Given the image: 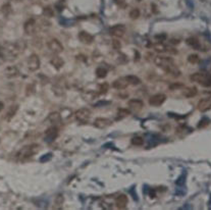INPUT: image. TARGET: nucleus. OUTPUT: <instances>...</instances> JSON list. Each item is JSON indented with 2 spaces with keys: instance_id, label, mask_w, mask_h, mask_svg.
<instances>
[{
  "instance_id": "nucleus-1",
  "label": "nucleus",
  "mask_w": 211,
  "mask_h": 210,
  "mask_svg": "<svg viewBox=\"0 0 211 210\" xmlns=\"http://www.w3.org/2000/svg\"><path fill=\"white\" fill-rule=\"evenodd\" d=\"M25 43L23 42H13V43H5L3 48H1V53L6 60H15L25 49Z\"/></svg>"
},
{
  "instance_id": "nucleus-2",
  "label": "nucleus",
  "mask_w": 211,
  "mask_h": 210,
  "mask_svg": "<svg viewBox=\"0 0 211 210\" xmlns=\"http://www.w3.org/2000/svg\"><path fill=\"white\" fill-rule=\"evenodd\" d=\"M40 149H41V146L39 144H30V145L23 147L19 151L18 154H16V158H18L19 161L25 162V161L29 160L30 158H32L34 155H36L40 151Z\"/></svg>"
},
{
  "instance_id": "nucleus-3",
  "label": "nucleus",
  "mask_w": 211,
  "mask_h": 210,
  "mask_svg": "<svg viewBox=\"0 0 211 210\" xmlns=\"http://www.w3.org/2000/svg\"><path fill=\"white\" fill-rule=\"evenodd\" d=\"M190 80L194 83H198L203 87H210L211 86V75L202 73H195L190 77Z\"/></svg>"
},
{
  "instance_id": "nucleus-4",
  "label": "nucleus",
  "mask_w": 211,
  "mask_h": 210,
  "mask_svg": "<svg viewBox=\"0 0 211 210\" xmlns=\"http://www.w3.org/2000/svg\"><path fill=\"white\" fill-rule=\"evenodd\" d=\"M154 63L157 65V66L161 67L163 71H165L166 68L169 67L171 65L175 64V62H173V60H172V58L166 57V56H161V55H159V56H156L154 58Z\"/></svg>"
},
{
  "instance_id": "nucleus-5",
  "label": "nucleus",
  "mask_w": 211,
  "mask_h": 210,
  "mask_svg": "<svg viewBox=\"0 0 211 210\" xmlns=\"http://www.w3.org/2000/svg\"><path fill=\"white\" fill-rule=\"evenodd\" d=\"M47 47H48V49L54 54H58L63 51V45L61 44L60 41L55 39V38H52V39L48 40V42H47Z\"/></svg>"
},
{
  "instance_id": "nucleus-6",
  "label": "nucleus",
  "mask_w": 211,
  "mask_h": 210,
  "mask_svg": "<svg viewBox=\"0 0 211 210\" xmlns=\"http://www.w3.org/2000/svg\"><path fill=\"white\" fill-rule=\"evenodd\" d=\"M91 118V111L88 108H81L74 112V118L81 123L87 122Z\"/></svg>"
},
{
  "instance_id": "nucleus-7",
  "label": "nucleus",
  "mask_w": 211,
  "mask_h": 210,
  "mask_svg": "<svg viewBox=\"0 0 211 210\" xmlns=\"http://www.w3.org/2000/svg\"><path fill=\"white\" fill-rule=\"evenodd\" d=\"M40 58L37 54H31L28 58V70L30 71H36L40 68Z\"/></svg>"
},
{
  "instance_id": "nucleus-8",
  "label": "nucleus",
  "mask_w": 211,
  "mask_h": 210,
  "mask_svg": "<svg viewBox=\"0 0 211 210\" xmlns=\"http://www.w3.org/2000/svg\"><path fill=\"white\" fill-rule=\"evenodd\" d=\"M58 128L57 126H51L44 134V140L47 143H52L54 140L58 137Z\"/></svg>"
},
{
  "instance_id": "nucleus-9",
  "label": "nucleus",
  "mask_w": 211,
  "mask_h": 210,
  "mask_svg": "<svg viewBox=\"0 0 211 210\" xmlns=\"http://www.w3.org/2000/svg\"><path fill=\"white\" fill-rule=\"evenodd\" d=\"M108 32H109L111 36H113L115 38H121L125 33V27L124 25H120H120L112 26L109 28Z\"/></svg>"
},
{
  "instance_id": "nucleus-10",
  "label": "nucleus",
  "mask_w": 211,
  "mask_h": 210,
  "mask_svg": "<svg viewBox=\"0 0 211 210\" xmlns=\"http://www.w3.org/2000/svg\"><path fill=\"white\" fill-rule=\"evenodd\" d=\"M154 49L156 52H159V53H171V54H176L178 53V51H176L175 48H172V47H169L167 45H165L164 43L162 42H159L157 44H155L154 45Z\"/></svg>"
},
{
  "instance_id": "nucleus-11",
  "label": "nucleus",
  "mask_w": 211,
  "mask_h": 210,
  "mask_svg": "<svg viewBox=\"0 0 211 210\" xmlns=\"http://www.w3.org/2000/svg\"><path fill=\"white\" fill-rule=\"evenodd\" d=\"M36 27H37L36 26V19L31 18L25 23V25H23V30H25V33L27 34V35L32 36V35H34V33H35Z\"/></svg>"
},
{
  "instance_id": "nucleus-12",
  "label": "nucleus",
  "mask_w": 211,
  "mask_h": 210,
  "mask_svg": "<svg viewBox=\"0 0 211 210\" xmlns=\"http://www.w3.org/2000/svg\"><path fill=\"white\" fill-rule=\"evenodd\" d=\"M3 75H4V77L8 78V79L16 78L19 75V71L15 65H8V66H6L4 68V71H3Z\"/></svg>"
},
{
  "instance_id": "nucleus-13",
  "label": "nucleus",
  "mask_w": 211,
  "mask_h": 210,
  "mask_svg": "<svg viewBox=\"0 0 211 210\" xmlns=\"http://www.w3.org/2000/svg\"><path fill=\"white\" fill-rule=\"evenodd\" d=\"M165 100H166L165 94H156V95H153L149 99V104L152 106H160L165 102Z\"/></svg>"
},
{
  "instance_id": "nucleus-14",
  "label": "nucleus",
  "mask_w": 211,
  "mask_h": 210,
  "mask_svg": "<svg viewBox=\"0 0 211 210\" xmlns=\"http://www.w3.org/2000/svg\"><path fill=\"white\" fill-rule=\"evenodd\" d=\"M128 106L130 107L131 111L133 112H139L144 107V103L140 99H132L128 102Z\"/></svg>"
},
{
  "instance_id": "nucleus-15",
  "label": "nucleus",
  "mask_w": 211,
  "mask_h": 210,
  "mask_svg": "<svg viewBox=\"0 0 211 210\" xmlns=\"http://www.w3.org/2000/svg\"><path fill=\"white\" fill-rule=\"evenodd\" d=\"M197 108L200 112H206L208 110L211 109V99L210 98H204L201 99L198 102V105H197Z\"/></svg>"
},
{
  "instance_id": "nucleus-16",
  "label": "nucleus",
  "mask_w": 211,
  "mask_h": 210,
  "mask_svg": "<svg viewBox=\"0 0 211 210\" xmlns=\"http://www.w3.org/2000/svg\"><path fill=\"white\" fill-rule=\"evenodd\" d=\"M79 40L81 41L82 43L84 44H87V45H89V44H92L94 41V37L89 34L88 32H85V31H82V32L79 33Z\"/></svg>"
},
{
  "instance_id": "nucleus-17",
  "label": "nucleus",
  "mask_w": 211,
  "mask_h": 210,
  "mask_svg": "<svg viewBox=\"0 0 211 210\" xmlns=\"http://www.w3.org/2000/svg\"><path fill=\"white\" fill-rule=\"evenodd\" d=\"M128 202H129L128 196L124 195V194H121V195L118 196V197L116 198V200H115V205H116V207L118 209H124L125 207H127Z\"/></svg>"
},
{
  "instance_id": "nucleus-18",
  "label": "nucleus",
  "mask_w": 211,
  "mask_h": 210,
  "mask_svg": "<svg viewBox=\"0 0 211 210\" xmlns=\"http://www.w3.org/2000/svg\"><path fill=\"white\" fill-rule=\"evenodd\" d=\"M128 86H129V83L124 78H120L112 83V87L116 89V90H124V89L128 88Z\"/></svg>"
},
{
  "instance_id": "nucleus-19",
  "label": "nucleus",
  "mask_w": 211,
  "mask_h": 210,
  "mask_svg": "<svg viewBox=\"0 0 211 210\" xmlns=\"http://www.w3.org/2000/svg\"><path fill=\"white\" fill-rule=\"evenodd\" d=\"M111 122L107 118H98L94 120V126H96L97 129H105L107 126H110Z\"/></svg>"
},
{
  "instance_id": "nucleus-20",
  "label": "nucleus",
  "mask_w": 211,
  "mask_h": 210,
  "mask_svg": "<svg viewBox=\"0 0 211 210\" xmlns=\"http://www.w3.org/2000/svg\"><path fill=\"white\" fill-rule=\"evenodd\" d=\"M50 63L52 66H54V68H56V70H60V68L64 65V60H63V58H61L60 56L55 55V56H53L50 59Z\"/></svg>"
},
{
  "instance_id": "nucleus-21",
  "label": "nucleus",
  "mask_w": 211,
  "mask_h": 210,
  "mask_svg": "<svg viewBox=\"0 0 211 210\" xmlns=\"http://www.w3.org/2000/svg\"><path fill=\"white\" fill-rule=\"evenodd\" d=\"M187 45H189L190 47L194 48V49H200L201 48V44H200V41L198 38L196 37H190L186 40Z\"/></svg>"
},
{
  "instance_id": "nucleus-22",
  "label": "nucleus",
  "mask_w": 211,
  "mask_h": 210,
  "mask_svg": "<svg viewBox=\"0 0 211 210\" xmlns=\"http://www.w3.org/2000/svg\"><path fill=\"white\" fill-rule=\"evenodd\" d=\"M197 93H198V90H197L196 87H189V88H186L185 90L183 91V94L185 97L187 98H192V97H195L197 95Z\"/></svg>"
},
{
  "instance_id": "nucleus-23",
  "label": "nucleus",
  "mask_w": 211,
  "mask_h": 210,
  "mask_svg": "<svg viewBox=\"0 0 211 210\" xmlns=\"http://www.w3.org/2000/svg\"><path fill=\"white\" fill-rule=\"evenodd\" d=\"M48 120L51 123H54V125H57L61 122V115L59 112H51L50 114L48 115Z\"/></svg>"
},
{
  "instance_id": "nucleus-24",
  "label": "nucleus",
  "mask_w": 211,
  "mask_h": 210,
  "mask_svg": "<svg viewBox=\"0 0 211 210\" xmlns=\"http://www.w3.org/2000/svg\"><path fill=\"white\" fill-rule=\"evenodd\" d=\"M18 110H19V105H11L10 107L8 108L7 110V112H6V114H5V118L7 119V120H10L11 119L13 116H15L16 114V112H18Z\"/></svg>"
},
{
  "instance_id": "nucleus-25",
  "label": "nucleus",
  "mask_w": 211,
  "mask_h": 210,
  "mask_svg": "<svg viewBox=\"0 0 211 210\" xmlns=\"http://www.w3.org/2000/svg\"><path fill=\"white\" fill-rule=\"evenodd\" d=\"M124 79L127 80V82L129 83V85H133V86H138L141 84V79L138 78L137 75H130L124 77Z\"/></svg>"
},
{
  "instance_id": "nucleus-26",
  "label": "nucleus",
  "mask_w": 211,
  "mask_h": 210,
  "mask_svg": "<svg viewBox=\"0 0 211 210\" xmlns=\"http://www.w3.org/2000/svg\"><path fill=\"white\" fill-rule=\"evenodd\" d=\"M131 111L129 109H124V108H120L117 110V119L124 118L125 116L130 115Z\"/></svg>"
},
{
  "instance_id": "nucleus-27",
  "label": "nucleus",
  "mask_w": 211,
  "mask_h": 210,
  "mask_svg": "<svg viewBox=\"0 0 211 210\" xmlns=\"http://www.w3.org/2000/svg\"><path fill=\"white\" fill-rule=\"evenodd\" d=\"M96 75H97V78H99V79H104L107 75V70L102 66L98 67L96 70Z\"/></svg>"
},
{
  "instance_id": "nucleus-28",
  "label": "nucleus",
  "mask_w": 211,
  "mask_h": 210,
  "mask_svg": "<svg viewBox=\"0 0 211 210\" xmlns=\"http://www.w3.org/2000/svg\"><path fill=\"white\" fill-rule=\"evenodd\" d=\"M188 61L190 63H192V64H196V63H198L199 61H200V57H199V55L198 54H190L189 56H188Z\"/></svg>"
},
{
  "instance_id": "nucleus-29",
  "label": "nucleus",
  "mask_w": 211,
  "mask_h": 210,
  "mask_svg": "<svg viewBox=\"0 0 211 210\" xmlns=\"http://www.w3.org/2000/svg\"><path fill=\"white\" fill-rule=\"evenodd\" d=\"M108 89H109V86H108V83H102V84L99 85V92H98V94H100V95H103L105 94L107 91H108Z\"/></svg>"
},
{
  "instance_id": "nucleus-30",
  "label": "nucleus",
  "mask_w": 211,
  "mask_h": 210,
  "mask_svg": "<svg viewBox=\"0 0 211 210\" xmlns=\"http://www.w3.org/2000/svg\"><path fill=\"white\" fill-rule=\"evenodd\" d=\"M132 144L135 146H141L143 145V143H144V141H143V138L140 136H135L134 138L132 139Z\"/></svg>"
},
{
  "instance_id": "nucleus-31",
  "label": "nucleus",
  "mask_w": 211,
  "mask_h": 210,
  "mask_svg": "<svg viewBox=\"0 0 211 210\" xmlns=\"http://www.w3.org/2000/svg\"><path fill=\"white\" fill-rule=\"evenodd\" d=\"M140 15H141V12L139 8H133L130 11V18L132 19H137L139 16H140Z\"/></svg>"
},
{
  "instance_id": "nucleus-32",
  "label": "nucleus",
  "mask_w": 211,
  "mask_h": 210,
  "mask_svg": "<svg viewBox=\"0 0 211 210\" xmlns=\"http://www.w3.org/2000/svg\"><path fill=\"white\" fill-rule=\"evenodd\" d=\"M43 15H45L46 18H51V16L54 15V11L50 6H46V7L43 9Z\"/></svg>"
},
{
  "instance_id": "nucleus-33",
  "label": "nucleus",
  "mask_w": 211,
  "mask_h": 210,
  "mask_svg": "<svg viewBox=\"0 0 211 210\" xmlns=\"http://www.w3.org/2000/svg\"><path fill=\"white\" fill-rule=\"evenodd\" d=\"M182 88H184V84L183 83H173V84H171V86H169V89H171V90H178V89H182Z\"/></svg>"
},
{
  "instance_id": "nucleus-34",
  "label": "nucleus",
  "mask_w": 211,
  "mask_h": 210,
  "mask_svg": "<svg viewBox=\"0 0 211 210\" xmlns=\"http://www.w3.org/2000/svg\"><path fill=\"white\" fill-rule=\"evenodd\" d=\"M64 201V198L62 195H57L56 198H55V201H54V205H57V206H60L62 205V203Z\"/></svg>"
},
{
  "instance_id": "nucleus-35",
  "label": "nucleus",
  "mask_w": 211,
  "mask_h": 210,
  "mask_svg": "<svg viewBox=\"0 0 211 210\" xmlns=\"http://www.w3.org/2000/svg\"><path fill=\"white\" fill-rule=\"evenodd\" d=\"M208 123H209V119H208V118H203V119L201 120V122H199L198 128H199V129L205 128V126H208Z\"/></svg>"
},
{
  "instance_id": "nucleus-36",
  "label": "nucleus",
  "mask_w": 211,
  "mask_h": 210,
  "mask_svg": "<svg viewBox=\"0 0 211 210\" xmlns=\"http://www.w3.org/2000/svg\"><path fill=\"white\" fill-rule=\"evenodd\" d=\"M112 46H113L114 49L120 50V47H121V44H120V42L118 40L113 39V40H112Z\"/></svg>"
},
{
  "instance_id": "nucleus-37",
  "label": "nucleus",
  "mask_w": 211,
  "mask_h": 210,
  "mask_svg": "<svg viewBox=\"0 0 211 210\" xmlns=\"http://www.w3.org/2000/svg\"><path fill=\"white\" fill-rule=\"evenodd\" d=\"M10 9H11V7H10V5L8 4V3H6V4H4V5L2 6V8H1L2 12H3V13H5V15H7V13L10 12Z\"/></svg>"
},
{
  "instance_id": "nucleus-38",
  "label": "nucleus",
  "mask_w": 211,
  "mask_h": 210,
  "mask_svg": "<svg viewBox=\"0 0 211 210\" xmlns=\"http://www.w3.org/2000/svg\"><path fill=\"white\" fill-rule=\"evenodd\" d=\"M155 39L158 40L159 42H163V41L166 39V35H165V34H159V35L155 36Z\"/></svg>"
},
{
  "instance_id": "nucleus-39",
  "label": "nucleus",
  "mask_w": 211,
  "mask_h": 210,
  "mask_svg": "<svg viewBox=\"0 0 211 210\" xmlns=\"http://www.w3.org/2000/svg\"><path fill=\"white\" fill-rule=\"evenodd\" d=\"M56 7L58 10H62L64 8V6H65V4H64V1L63 0H61V1H59L58 3H56Z\"/></svg>"
},
{
  "instance_id": "nucleus-40",
  "label": "nucleus",
  "mask_w": 211,
  "mask_h": 210,
  "mask_svg": "<svg viewBox=\"0 0 211 210\" xmlns=\"http://www.w3.org/2000/svg\"><path fill=\"white\" fill-rule=\"evenodd\" d=\"M114 1L117 5H120V7H127V3H125L124 0H114Z\"/></svg>"
},
{
  "instance_id": "nucleus-41",
  "label": "nucleus",
  "mask_w": 211,
  "mask_h": 210,
  "mask_svg": "<svg viewBox=\"0 0 211 210\" xmlns=\"http://www.w3.org/2000/svg\"><path fill=\"white\" fill-rule=\"evenodd\" d=\"M171 44H179V40H173V39H171Z\"/></svg>"
},
{
  "instance_id": "nucleus-42",
  "label": "nucleus",
  "mask_w": 211,
  "mask_h": 210,
  "mask_svg": "<svg viewBox=\"0 0 211 210\" xmlns=\"http://www.w3.org/2000/svg\"><path fill=\"white\" fill-rule=\"evenodd\" d=\"M3 106H4V105H3V103H2V102H0V110H2V109H3Z\"/></svg>"
},
{
  "instance_id": "nucleus-43",
  "label": "nucleus",
  "mask_w": 211,
  "mask_h": 210,
  "mask_svg": "<svg viewBox=\"0 0 211 210\" xmlns=\"http://www.w3.org/2000/svg\"><path fill=\"white\" fill-rule=\"evenodd\" d=\"M0 53H1V46H0Z\"/></svg>"
},
{
  "instance_id": "nucleus-44",
  "label": "nucleus",
  "mask_w": 211,
  "mask_h": 210,
  "mask_svg": "<svg viewBox=\"0 0 211 210\" xmlns=\"http://www.w3.org/2000/svg\"><path fill=\"white\" fill-rule=\"evenodd\" d=\"M9 1H12V0H9Z\"/></svg>"
}]
</instances>
